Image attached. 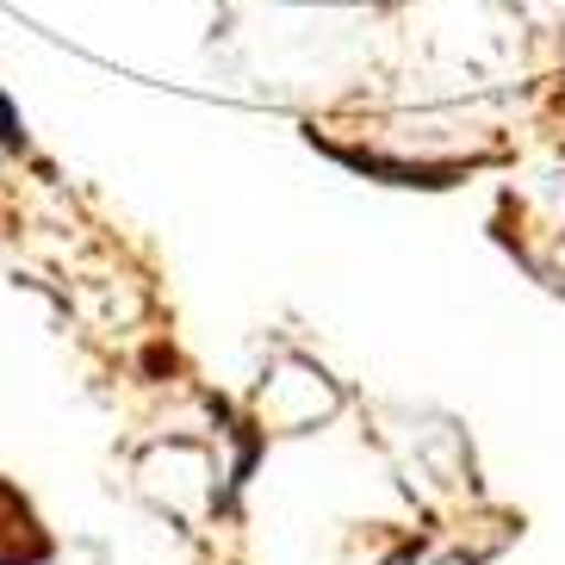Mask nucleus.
<instances>
[{"mask_svg":"<svg viewBox=\"0 0 565 565\" xmlns=\"http://www.w3.org/2000/svg\"><path fill=\"white\" fill-rule=\"evenodd\" d=\"M0 150H25V125H19L13 100L0 94Z\"/></svg>","mask_w":565,"mask_h":565,"instance_id":"obj_1","label":"nucleus"}]
</instances>
